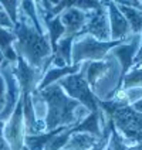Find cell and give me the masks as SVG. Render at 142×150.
Instances as JSON below:
<instances>
[{
  "label": "cell",
  "mask_w": 142,
  "mask_h": 150,
  "mask_svg": "<svg viewBox=\"0 0 142 150\" xmlns=\"http://www.w3.org/2000/svg\"><path fill=\"white\" fill-rule=\"evenodd\" d=\"M13 31L16 34V41L13 42L16 54L31 68L40 69L44 75L51 65L53 54L49 37L37 31L31 20L21 11H17V23L13 27Z\"/></svg>",
  "instance_id": "obj_1"
},
{
  "label": "cell",
  "mask_w": 142,
  "mask_h": 150,
  "mask_svg": "<svg viewBox=\"0 0 142 150\" xmlns=\"http://www.w3.org/2000/svg\"><path fill=\"white\" fill-rule=\"evenodd\" d=\"M37 92L47 105V115L44 117L47 132L60 127H75L91 113L77 100L68 98L57 82Z\"/></svg>",
  "instance_id": "obj_2"
},
{
  "label": "cell",
  "mask_w": 142,
  "mask_h": 150,
  "mask_svg": "<svg viewBox=\"0 0 142 150\" xmlns=\"http://www.w3.org/2000/svg\"><path fill=\"white\" fill-rule=\"evenodd\" d=\"M105 7L108 10V20H109V30H111V41H124L131 33V27L119 11L118 6L114 1H104Z\"/></svg>",
  "instance_id": "obj_8"
},
{
  "label": "cell",
  "mask_w": 142,
  "mask_h": 150,
  "mask_svg": "<svg viewBox=\"0 0 142 150\" xmlns=\"http://www.w3.org/2000/svg\"><path fill=\"white\" fill-rule=\"evenodd\" d=\"M109 137H111V119H107V125L102 127V136L97 146L91 150H107L109 144Z\"/></svg>",
  "instance_id": "obj_17"
},
{
  "label": "cell",
  "mask_w": 142,
  "mask_h": 150,
  "mask_svg": "<svg viewBox=\"0 0 142 150\" xmlns=\"http://www.w3.org/2000/svg\"><path fill=\"white\" fill-rule=\"evenodd\" d=\"M141 45V34H132L129 35L126 40L117 45L115 48L109 51V55H112L114 58H117L121 67V81L125 76V74L131 69L132 64H134V58L136 52L139 50Z\"/></svg>",
  "instance_id": "obj_7"
},
{
  "label": "cell",
  "mask_w": 142,
  "mask_h": 150,
  "mask_svg": "<svg viewBox=\"0 0 142 150\" xmlns=\"http://www.w3.org/2000/svg\"><path fill=\"white\" fill-rule=\"evenodd\" d=\"M14 41H16V34L13 30L0 28V52L1 57L6 58V61L11 65H14L17 61V54L13 48Z\"/></svg>",
  "instance_id": "obj_12"
},
{
  "label": "cell",
  "mask_w": 142,
  "mask_h": 150,
  "mask_svg": "<svg viewBox=\"0 0 142 150\" xmlns=\"http://www.w3.org/2000/svg\"><path fill=\"white\" fill-rule=\"evenodd\" d=\"M131 108L134 109L135 112H138V113H142V99L138 100V102H135L134 105L131 106Z\"/></svg>",
  "instance_id": "obj_22"
},
{
  "label": "cell",
  "mask_w": 142,
  "mask_h": 150,
  "mask_svg": "<svg viewBox=\"0 0 142 150\" xmlns=\"http://www.w3.org/2000/svg\"><path fill=\"white\" fill-rule=\"evenodd\" d=\"M101 137H95L87 132H74L70 134L63 150H91L97 146Z\"/></svg>",
  "instance_id": "obj_10"
},
{
  "label": "cell",
  "mask_w": 142,
  "mask_h": 150,
  "mask_svg": "<svg viewBox=\"0 0 142 150\" xmlns=\"http://www.w3.org/2000/svg\"><path fill=\"white\" fill-rule=\"evenodd\" d=\"M44 28H46V34L50 40V45H51V50L56 48V44L59 42V40L66 34V30H64V25L61 24L60 21V17H54L51 18L50 21H47L44 24Z\"/></svg>",
  "instance_id": "obj_15"
},
{
  "label": "cell",
  "mask_w": 142,
  "mask_h": 150,
  "mask_svg": "<svg viewBox=\"0 0 142 150\" xmlns=\"http://www.w3.org/2000/svg\"><path fill=\"white\" fill-rule=\"evenodd\" d=\"M59 17L61 24L64 25V30H66L64 35H78V34H83L84 31V27L87 24V18H88V13L74 7L73 1H70V6L64 8Z\"/></svg>",
  "instance_id": "obj_9"
},
{
  "label": "cell",
  "mask_w": 142,
  "mask_h": 150,
  "mask_svg": "<svg viewBox=\"0 0 142 150\" xmlns=\"http://www.w3.org/2000/svg\"><path fill=\"white\" fill-rule=\"evenodd\" d=\"M80 69H81V65H68V67H64V68L50 67L44 72V75H43L41 81H40L39 86H37V91H41V89H44L46 86H49L51 83L59 82L60 79H63L64 76L75 74V72H78Z\"/></svg>",
  "instance_id": "obj_11"
},
{
  "label": "cell",
  "mask_w": 142,
  "mask_h": 150,
  "mask_svg": "<svg viewBox=\"0 0 142 150\" xmlns=\"http://www.w3.org/2000/svg\"><path fill=\"white\" fill-rule=\"evenodd\" d=\"M83 33L90 34L95 40L102 42L111 41V30H109L108 10L105 7V3L101 1L100 6L88 11L87 24L84 27Z\"/></svg>",
  "instance_id": "obj_6"
},
{
  "label": "cell",
  "mask_w": 142,
  "mask_h": 150,
  "mask_svg": "<svg viewBox=\"0 0 142 150\" xmlns=\"http://www.w3.org/2000/svg\"><path fill=\"white\" fill-rule=\"evenodd\" d=\"M122 91L125 93L126 103L129 106H132L135 102L142 99V86H131V88H126V89H122Z\"/></svg>",
  "instance_id": "obj_18"
},
{
  "label": "cell",
  "mask_w": 142,
  "mask_h": 150,
  "mask_svg": "<svg viewBox=\"0 0 142 150\" xmlns=\"http://www.w3.org/2000/svg\"><path fill=\"white\" fill-rule=\"evenodd\" d=\"M61 89L66 92L68 98L77 100L80 105L87 108L90 112H98V99L92 93L90 85L87 83L84 74L81 71L75 74L67 75L57 82Z\"/></svg>",
  "instance_id": "obj_4"
},
{
  "label": "cell",
  "mask_w": 142,
  "mask_h": 150,
  "mask_svg": "<svg viewBox=\"0 0 142 150\" xmlns=\"http://www.w3.org/2000/svg\"><path fill=\"white\" fill-rule=\"evenodd\" d=\"M135 8H138V10H141L142 11V1H138V6H136Z\"/></svg>",
  "instance_id": "obj_23"
},
{
  "label": "cell",
  "mask_w": 142,
  "mask_h": 150,
  "mask_svg": "<svg viewBox=\"0 0 142 150\" xmlns=\"http://www.w3.org/2000/svg\"><path fill=\"white\" fill-rule=\"evenodd\" d=\"M3 137L10 150H23L26 139L24 120H23V98L17 102L13 113L10 115L3 127Z\"/></svg>",
  "instance_id": "obj_5"
},
{
  "label": "cell",
  "mask_w": 142,
  "mask_h": 150,
  "mask_svg": "<svg viewBox=\"0 0 142 150\" xmlns=\"http://www.w3.org/2000/svg\"><path fill=\"white\" fill-rule=\"evenodd\" d=\"M122 41L102 42L95 40L90 34H78L71 47V65H81L83 62L101 61L109 54V51Z\"/></svg>",
  "instance_id": "obj_3"
},
{
  "label": "cell",
  "mask_w": 142,
  "mask_h": 150,
  "mask_svg": "<svg viewBox=\"0 0 142 150\" xmlns=\"http://www.w3.org/2000/svg\"><path fill=\"white\" fill-rule=\"evenodd\" d=\"M19 4H20V1H6V0L0 1V6H1V8L4 10V13L9 16V18L11 20V23H13V24H16V23H17V11H19Z\"/></svg>",
  "instance_id": "obj_16"
},
{
  "label": "cell",
  "mask_w": 142,
  "mask_h": 150,
  "mask_svg": "<svg viewBox=\"0 0 142 150\" xmlns=\"http://www.w3.org/2000/svg\"><path fill=\"white\" fill-rule=\"evenodd\" d=\"M4 105H6V83L3 76L0 75V112L4 109Z\"/></svg>",
  "instance_id": "obj_20"
},
{
  "label": "cell",
  "mask_w": 142,
  "mask_h": 150,
  "mask_svg": "<svg viewBox=\"0 0 142 150\" xmlns=\"http://www.w3.org/2000/svg\"><path fill=\"white\" fill-rule=\"evenodd\" d=\"M118 6L119 11L122 13V16L125 17L128 24L131 27V33L132 34H141L142 33V11L135 7H129L125 4H121L118 1H114Z\"/></svg>",
  "instance_id": "obj_13"
},
{
  "label": "cell",
  "mask_w": 142,
  "mask_h": 150,
  "mask_svg": "<svg viewBox=\"0 0 142 150\" xmlns=\"http://www.w3.org/2000/svg\"><path fill=\"white\" fill-rule=\"evenodd\" d=\"M3 127H4V123L0 122V150H10L9 149V144L6 143L4 137H3Z\"/></svg>",
  "instance_id": "obj_21"
},
{
  "label": "cell",
  "mask_w": 142,
  "mask_h": 150,
  "mask_svg": "<svg viewBox=\"0 0 142 150\" xmlns=\"http://www.w3.org/2000/svg\"><path fill=\"white\" fill-rule=\"evenodd\" d=\"M75 37L77 35H63L56 44V48L53 50V55L63 59L66 65H71V47Z\"/></svg>",
  "instance_id": "obj_14"
},
{
  "label": "cell",
  "mask_w": 142,
  "mask_h": 150,
  "mask_svg": "<svg viewBox=\"0 0 142 150\" xmlns=\"http://www.w3.org/2000/svg\"><path fill=\"white\" fill-rule=\"evenodd\" d=\"M0 10H3V8H1V6H0Z\"/></svg>",
  "instance_id": "obj_24"
},
{
  "label": "cell",
  "mask_w": 142,
  "mask_h": 150,
  "mask_svg": "<svg viewBox=\"0 0 142 150\" xmlns=\"http://www.w3.org/2000/svg\"><path fill=\"white\" fill-rule=\"evenodd\" d=\"M14 24L11 23V20L9 18V16L4 13V10H0V28H9L13 30Z\"/></svg>",
  "instance_id": "obj_19"
}]
</instances>
